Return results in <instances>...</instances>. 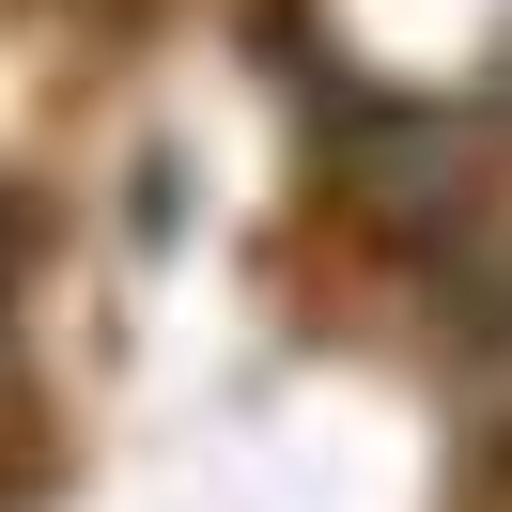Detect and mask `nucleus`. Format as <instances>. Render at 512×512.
Here are the masks:
<instances>
[{
  "mask_svg": "<svg viewBox=\"0 0 512 512\" xmlns=\"http://www.w3.org/2000/svg\"><path fill=\"white\" fill-rule=\"evenodd\" d=\"M16 264H32V202H0V295H16Z\"/></svg>",
  "mask_w": 512,
  "mask_h": 512,
  "instance_id": "1",
  "label": "nucleus"
}]
</instances>
